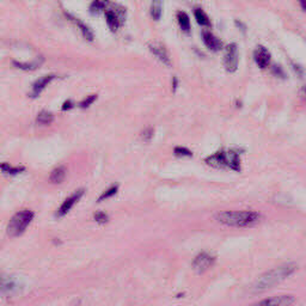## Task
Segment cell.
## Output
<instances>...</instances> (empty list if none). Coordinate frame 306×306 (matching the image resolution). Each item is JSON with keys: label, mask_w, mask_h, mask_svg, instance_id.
I'll use <instances>...</instances> for the list:
<instances>
[{"label": "cell", "mask_w": 306, "mask_h": 306, "mask_svg": "<svg viewBox=\"0 0 306 306\" xmlns=\"http://www.w3.org/2000/svg\"><path fill=\"white\" fill-rule=\"evenodd\" d=\"M295 270H297V266L292 265V263L270 269V270L262 274V275L255 281V284L252 285V292H255V293H261V292L267 291L269 288H273L274 286L281 284V282L286 280L288 276H291Z\"/></svg>", "instance_id": "1"}, {"label": "cell", "mask_w": 306, "mask_h": 306, "mask_svg": "<svg viewBox=\"0 0 306 306\" xmlns=\"http://www.w3.org/2000/svg\"><path fill=\"white\" fill-rule=\"evenodd\" d=\"M217 220L231 228H248L260 220V213L255 210H225L217 214Z\"/></svg>", "instance_id": "2"}, {"label": "cell", "mask_w": 306, "mask_h": 306, "mask_svg": "<svg viewBox=\"0 0 306 306\" xmlns=\"http://www.w3.org/2000/svg\"><path fill=\"white\" fill-rule=\"evenodd\" d=\"M208 165L215 169H230L233 171H241V158L239 153L232 150L228 151H218L214 154L210 155L206 159Z\"/></svg>", "instance_id": "3"}, {"label": "cell", "mask_w": 306, "mask_h": 306, "mask_svg": "<svg viewBox=\"0 0 306 306\" xmlns=\"http://www.w3.org/2000/svg\"><path fill=\"white\" fill-rule=\"evenodd\" d=\"M34 212L30 210H22L16 213L7 225V233L10 237H18L25 231L34 219Z\"/></svg>", "instance_id": "4"}, {"label": "cell", "mask_w": 306, "mask_h": 306, "mask_svg": "<svg viewBox=\"0 0 306 306\" xmlns=\"http://www.w3.org/2000/svg\"><path fill=\"white\" fill-rule=\"evenodd\" d=\"M104 11L108 26H109V29L113 33H116L117 29L120 28V26H122L123 22H125L126 19V7H123L122 5L110 4V2H108Z\"/></svg>", "instance_id": "5"}, {"label": "cell", "mask_w": 306, "mask_h": 306, "mask_svg": "<svg viewBox=\"0 0 306 306\" xmlns=\"http://www.w3.org/2000/svg\"><path fill=\"white\" fill-rule=\"evenodd\" d=\"M239 64V54L238 47L236 43H230L225 48V55H224V66L226 71L230 73L236 72Z\"/></svg>", "instance_id": "6"}, {"label": "cell", "mask_w": 306, "mask_h": 306, "mask_svg": "<svg viewBox=\"0 0 306 306\" xmlns=\"http://www.w3.org/2000/svg\"><path fill=\"white\" fill-rule=\"evenodd\" d=\"M214 261H215L214 256L208 254V252H201V254L197 255L196 257L194 258V261H192L191 263L192 269H194L197 274L205 273L206 270H208V269L214 265Z\"/></svg>", "instance_id": "7"}, {"label": "cell", "mask_w": 306, "mask_h": 306, "mask_svg": "<svg viewBox=\"0 0 306 306\" xmlns=\"http://www.w3.org/2000/svg\"><path fill=\"white\" fill-rule=\"evenodd\" d=\"M83 195H84V189H79V191H76L75 194H72L71 196H68L67 199H66L65 201L62 202V205L60 206L59 210H57V217L61 218V217H64V215L67 214V213L70 212L71 210H72L73 206H75L76 202L79 201V199H80Z\"/></svg>", "instance_id": "8"}, {"label": "cell", "mask_w": 306, "mask_h": 306, "mask_svg": "<svg viewBox=\"0 0 306 306\" xmlns=\"http://www.w3.org/2000/svg\"><path fill=\"white\" fill-rule=\"evenodd\" d=\"M270 53L266 47L263 46H257L256 47L255 52H254V60L256 62V65L260 68L265 70L267 68L269 64H270Z\"/></svg>", "instance_id": "9"}, {"label": "cell", "mask_w": 306, "mask_h": 306, "mask_svg": "<svg viewBox=\"0 0 306 306\" xmlns=\"http://www.w3.org/2000/svg\"><path fill=\"white\" fill-rule=\"evenodd\" d=\"M297 302L293 295H276V297H271L269 299H265L260 302V305H267V306H289L293 305Z\"/></svg>", "instance_id": "10"}, {"label": "cell", "mask_w": 306, "mask_h": 306, "mask_svg": "<svg viewBox=\"0 0 306 306\" xmlns=\"http://www.w3.org/2000/svg\"><path fill=\"white\" fill-rule=\"evenodd\" d=\"M149 48L152 52V54L155 57H158L163 64L166 66H171V60L170 57H169V53L162 43H159V42H152V43L149 44Z\"/></svg>", "instance_id": "11"}, {"label": "cell", "mask_w": 306, "mask_h": 306, "mask_svg": "<svg viewBox=\"0 0 306 306\" xmlns=\"http://www.w3.org/2000/svg\"><path fill=\"white\" fill-rule=\"evenodd\" d=\"M54 79H55L54 75L44 76L38 79V80L33 84V89H31V92H30L31 98H36V97H38V95L47 88V85H48L52 80H54Z\"/></svg>", "instance_id": "12"}, {"label": "cell", "mask_w": 306, "mask_h": 306, "mask_svg": "<svg viewBox=\"0 0 306 306\" xmlns=\"http://www.w3.org/2000/svg\"><path fill=\"white\" fill-rule=\"evenodd\" d=\"M202 41L210 51L219 52L223 48V42L210 31H202Z\"/></svg>", "instance_id": "13"}, {"label": "cell", "mask_w": 306, "mask_h": 306, "mask_svg": "<svg viewBox=\"0 0 306 306\" xmlns=\"http://www.w3.org/2000/svg\"><path fill=\"white\" fill-rule=\"evenodd\" d=\"M67 17L70 18L71 20H73V22L76 23V25H78V28L80 29V31H81V34H83V36H84V38L86 39V41H89V42H92L94 41V38H95V35H94V31H92V29L90 28L89 25H86L85 23L84 22H81V20H79L78 18H75V17H71L70 15H67Z\"/></svg>", "instance_id": "14"}, {"label": "cell", "mask_w": 306, "mask_h": 306, "mask_svg": "<svg viewBox=\"0 0 306 306\" xmlns=\"http://www.w3.org/2000/svg\"><path fill=\"white\" fill-rule=\"evenodd\" d=\"M16 288H17V282L11 276H1L0 278V289L4 293H11V292H15Z\"/></svg>", "instance_id": "15"}, {"label": "cell", "mask_w": 306, "mask_h": 306, "mask_svg": "<svg viewBox=\"0 0 306 306\" xmlns=\"http://www.w3.org/2000/svg\"><path fill=\"white\" fill-rule=\"evenodd\" d=\"M66 173H67V170H66V166L61 165L55 168L54 170L52 171L51 176H49V181L54 184H59L61 182L65 181L66 178Z\"/></svg>", "instance_id": "16"}, {"label": "cell", "mask_w": 306, "mask_h": 306, "mask_svg": "<svg viewBox=\"0 0 306 306\" xmlns=\"http://www.w3.org/2000/svg\"><path fill=\"white\" fill-rule=\"evenodd\" d=\"M194 16H195V19H196V22L199 23L200 25H202V26L210 25V17H208L207 13H206L201 7H196V9L194 10Z\"/></svg>", "instance_id": "17"}, {"label": "cell", "mask_w": 306, "mask_h": 306, "mask_svg": "<svg viewBox=\"0 0 306 306\" xmlns=\"http://www.w3.org/2000/svg\"><path fill=\"white\" fill-rule=\"evenodd\" d=\"M177 19H178V24L179 28L184 31V33H189L191 31V19H189V16L187 15L186 12L179 11L177 13Z\"/></svg>", "instance_id": "18"}, {"label": "cell", "mask_w": 306, "mask_h": 306, "mask_svg": "<svg viewBox=\"0 0 306 306\" xmlns=\"http://www.w3.org/2000/svg\"><path fill=\"white\" fill-rule=\"evenodd\" d=\"M0 170H1L2 172L7 173V175L13 176L24 172L25 168H23V166H16V168H13V166L10 165L9 163H1V164H0Z\"/></svg>", "instance_id": "19"}, {"label": "cell", "mask_w": 306, "mask_h": 306, "mask_svg": "<svg viewBox=\"0 0 306 306\" xmlns=\"http://www.w3.org/2000/svg\"><path fill=\"white\" fill-rule=\"evenodd\" d=\"M54 121V115L52 113L47 112V110H43V112H39L38 115V118H36V122L38 125H43V126H48Z\"/></svg>", "instance_id": "20"}, {"label": "cell", "mask_w": 306, "mask_h": 306, "mask_svg": "<svg viewBox=\"0 0 306 306\" xmlns=\"http://www.w3.org/2000/svg\"><path fill=\"white\" fill-rule=\"evenodd\" d=\"M108 2H109L108 0H94V1L91 2V5H90V9H89L90 12L95 16L98 15L102 10L105 9Z\"/></svg>", "instance_id": "21"}, {"label": "cell", "mask_w": 306, "mask_h": 306, "mask_svg": "<svg viewBox=\"0 0 306 306\" xmlns=\"http://www.w3.org/2000/svg\"><path fill=\"white\" fill-rule=\"evenodd\" d=\"M151 16L154 20H159L162 17V4L159 1H154L151 5Z\"/></svg>", "instance_id": "22"}, {"label": "cell", "mask_w": 306, "mask_h": 306, "mask_svg": "<svg viewBox=\"0 0 306 306\" xmlns=\"http://www.w3.org/2000/svg\"><path fill=\"white\" fill-rule=\"evenodd\" d=\"M117 189H118V187H117V186H113V187H110L109 189H107V191H105L104 192H103V194L101 195V196L98 197V200H97V201L101 202V201H103V200H107V199H109V197L114 196V195L116 194V192H117Z\"/></svg>", "instance_id": "23"}, {"label": "cell", "mask_w": 306, "mask_h": 306, "mask_svg": "<svg viewBox=\"0 0 306 306\" xmlns=\"http://www.w3.org/2000/svg\"><path fill=\"white\" fill-rule=\"evenodd\" d=\"M13 65L16 67L20 68V70H25V71H31L38 68V66L39 65V62H30V64H23V62H18V61H13Z\"/></svg>", "instance_id": "24"}, {"label": "cell", "mask_w": 306, "mask_h": 306, "mask_svg": "<svg viewBox=\"0 0 306 306\" xmlns=\"http://www.w3.org/2000/svg\"><path fill=\"white\" fill-rule=\"evenodd\" d=\"M175 154L178 155V157H191L192 153L186 147H176Z\"/></svg>", "instance_id": "25"}, {"label": "cell", "mask_w": 306, "mask_h": 306, "mask_svg": "<svg viewBox=\"0 0 306 306\" xmlns=\"http://www.w3.org/2000/svg\"><path fill=\"white\" fill-rule=\"evenodd\" d=\"M96 99H97V95H91V96H88L83 102L80 103V108L86 109V108H89L92 103L96 101Z\"/></svg>", "instance_id": "26"}, {"label": "cell", "mask_w": 306, "mask_h": 306, "mask_svg": "<svg viewBox=\"0 0 306 306\" xmlns=\"http://www.w3.org/2000/svg\"><path fill=\"white\" fill-rule=\"evenodd\" d=\"M152 136H153V128H151V127L146 128L141 133V138L145 142H149L152 139Z\"/></svg>", "instance_id": "27"}, {"label": "cell", "mask_w": 306, "mask_h": 306, "mask_svg": "<svg viewBox=\"0 0 306 306\" xmlns=\"http://www.w3.org/2000/svg\"><path fill=\"white\" fill-rule=\"evenodd\" d=\"M95 220L99 224H104L109 220V218H108V215L105 214L104 212H97L96 214H95Z\"/></svg>", "instance_id": "28"}, {"label": "cell", "mask_w": 306, "mask_h": 306, "mask_svg": "<svg viewBox=\"0 0 306 306\" xmlns=\"http://www.w3.org/2000/svg\"><path fill=\"white\" fill-rule=\"evenodd\" d=\"M73 108V103L71 101H66L62 105V110H70Z\"/></svg>", "instance_id": "29"}, {"label": "cell", "mask_w": 306, "mask_h": 306, "mask_svg": "<svg viewBox=\"0 0 306 306\" xmlns=\"http://www.w3.org/2000/svg\"><path fill=\"white\" fill-rule=\"evenodd\" d=\"M274 73H275L276 76H278V75L284 76V72H282L280 66H275V67H274Z\"/></svg>", "instance_id": "30"}, {"label": "cell", "mask_w": 306, "mask_h": 306, "mask_svg": "<svg viewBox=\"0 0 306 306\" xmlns=\"http://www.w3.org/2000/svg\"><path fill=\"white\" fill-rule=\"evenodd\" d=\"M298 1H299V5L303 9V11H306V0H298Z\"/></svg>", "instance_id": "31"}, {"label": "cell", "mask_w": 306, "mask_h": 306, "mask_svg": "<svg viewBox=\"0 0 306 306\" xmlns=\"http://www.w3.org/2000/svg\"><path fill=\"white\" fill-rule=\"evenodd\" d=\"M303 96H304L305 99H306V86H304V88H303Z\"/></svg>", "instance_id": "32"}]
</instances>
